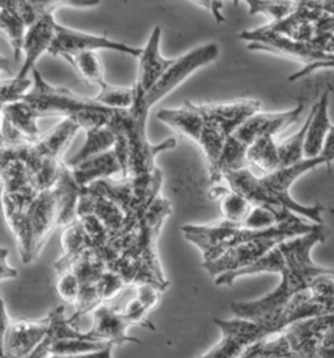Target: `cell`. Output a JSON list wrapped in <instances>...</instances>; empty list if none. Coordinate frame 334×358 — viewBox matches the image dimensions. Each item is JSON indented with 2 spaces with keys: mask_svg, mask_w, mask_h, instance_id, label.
<instances>
[{
  "mask_svg": "<svg viewBox=\"0 0 334 358\" xmlns=\"http://www.w3.org/2000/svg\"><path fill=\"white\" fill-rule=\"evenodd\" d=\"M157 118L195 144L200 143L205 122L194 102L186 101L180 109H161Z\"/></svg>",
  "mask_w": 334,
  "mask_h": 358,
  "instance_id": "obj_21",
  "label": "cell"
},
{
  "mask_svg": "<svg viewBox=\"0 0 334 358\" xmlns=\"http://www.w3.org/2000/svg\"><path fill=\"white\" fill-rule=\"evenodd\" d=\"M162 290L150 284H140L135 287V299L147 308V311L156 308L161 299Z\"/></svg>",
  "mask_w": 334,
  "mask_h": 358,
  "instance_id": "obj_46",
  "label": "cell"
},
{
  "mask_svg": "<svg viewBox=\"0 0 334 358\" xmlns=\"http://www.w3.org/2000/svg\"><path fill=\"white\" fill-rule=\"evenodd\" d=\"M71 170L81 187H88L101 179L112 178L119 173L123 176V166L114 150L88 159Z\"/></svg>",
  "mask_w": 334,
  "mask_h": 358,
  "instance_id": "obj_23",
  "label": "cell"
},
{
  "mask_svg": "<svg viewBox=\"0 0 334 358\" xmlns=\"http://www.w3.org/2000/svg\"><path fill=\"white\" fill-rule=\"evenodd\" d=\"M228 191H230V189H224V187H216V189H212L209 191V196H210L212 199L224 198Z\"/></svg>",
  "mask_w": 334,
  "mask_h": 358,
  "instance_id": "obj_55",
  "label": "cell"
},
{
  "mask_svg": "<svg viewBox=\"0 0 334 358\" xmlns=\"http://www.w3.org/2000/svg\"><path fill=\"white\" fill-rule=\"evenodd\" d=\"M99 50L118 51L135 58H140L143 54V49L108 40L105 36H96L80 30L69 29L59 24L57 25L55 38L52 41L49 52L52 57H64L79 52H97Z\"/></svg>",
  "mask_w": 334,
  "mask_h": 358,
  "instance_id": "obj_10",
  "label": "cell"
},
{
  "mask_svg": "<svg viewBox=\"0 0 334 358\" xmlns=\"http://www.w3.org/2000/svg\"><path fill=\"white\" fill-rule=\"evenodd\" d=\"M60 243H61L63 254L55 262L54 267L59 275H63L72 269L73 264L78 262V259L84 254L85 250L88 249L87 236L79 219L72 222L68 227L63 228Z\"/></svg>",
  "mask_w": 334,
  "mask_h": 358,
  "instance_id": "obj_26",
  "label": "cell"
},
{
  "mask_svg": "<svg viewBox=\"0 0 334 358\" xmlns=\"http://www.w3.org/2000/svg\"><path fill=\"white\" fill-rule=\"evenodd\" d=\"M122 313H123L124 318L127 319L129 324H140L143 327H147V329H153V331L156 329L153 323L147 319V308H144L138 302V299H135V297L128 302Z\"/></svg>",
  "mask_w": 334,
  "mask_h": 358,
  "instance_id": "obj_45",
  "label": "cell"
},
{
  "mask_svg": "<svg viewBox=\"0 0 334 358\" xmlns=\"http://www.w3.org/2000/svg\"><path fill=\"white\" fill-rule=\"evenodd\" d=\"M58 199H59V227H68L72 222L79 219L78 207H79L80 196L84 187H81L78 180L73 177V173L67 164L61 162L60 165L59 178L57 182Z\"/></svg>",
  "mask_w": 334,
  "mask_h": 358,
  "instance_id": "obj_24",
  "label": "cell"
},
{
  "mask_svg": "<svg viewBox=\"0 0 334 358\" xmlns=\"http://www.w3.org/2000/svg\"><path fill=\"white\" fill-rule=\"evenodd\" d=\"M79 220L87 236L88 249L99 251L110 238V233L106 227L96 215H82L80 216Z\"/></svg>",
  "mask_w": 334,
  "mask_h": 358,
  "instance_id": "obj_40",
  "label": "cell"
},
{
  "mask_svg": "<svg viewBox=\"0 0 334 358\" xmlns=\"http://www.w3.org/2000/svg\"><path fill=\"white\" fill-rule=\"evenodd\" d=\"M93 326L89 329L88 336L93 341H102L112 345H123L126 343L141 341L127 335V329L131 326L123 313L111 305H101L93 313Z\"/></svg>",
  "mask_w": 334,
  "mask_h": 358,
  "instance_id": "obj_16",
  "label": "cell"
},
{
  "mask_svg": "<svg viewBox=\"0 0 334 358\" xmlns=\"http://www.w3.org/2000/svg\"><path fill=\"white\" fill-rule=\"evenodd\" d=\"M320 70H334V59L320 62V63H314V64H311V66L303 67L302 70L295 72L294 75H291V76L289 78V81H295V80L302 79V78H305V76L314 73L316 71Z\"/></svg>",
  "mask_w": 334,
  "mask_h": 358,
  "instance_id": "obj_48",
  "label": "cell"
},
{
  "mask_svg": "<svg viewBox=\"0 0 334 358\" xmlns=\"http://www.w3.org/2000/svg\"><path fill=\"white\" fill-rule=\"evenodd\" d=\"M1 358H4V357H1Z\"/></svg>",
  "mask_w": 334,
  "mask_h": 358,
  "instance_id": "obj_56",
  "label": "cell"
},
{
  "mask_svg": "<svg viewBox=\"0 0 334 358\" xmlns=\"http://www.w3.org/2000/svg\"><path fill=\"white\" fill-rule=\"evenodd\" d=\"M333 323L334 315L298 322L278 335L257 341L239 358H319Z\"/></svg>",
  "mask_w": 334,
  "mask_h": 358,
  "instance_id": "obj_3",
  "label": "cell"
},
{
  "mask_svg": "<svg viewBox=\"0 0 334 358\" xmlns=\"http://www.w3.org/2000/svg\"><path fill=\"white\" fill-rule=\"evenodd\" d=\"M197 6H200V7H204L205 10H209L212 15H213V17L216 19L217 22L218 24H222V22H225V17L221 15V8L224 7V1H195Z\"/></svg>",
  "mask_w": 334,
  "mask_h": 358,
  "instance_id": "obj_51",
  "label": "cell"
},
{
  "mask_svg": "<svg viewBox=\"0 0 334 358\" xmlns=\"http://www.w3.org/2000/svg\"><path fill=\"white\" fill-rule=\"evenodd\" d=\"M71 271L79 278L81 287H92L97 285L103 273L108 271V266L99 251L87 249Z\"/></svg>",
  "mask_w": 334,
  "mask_h": 358,
  "instance_id": "obj_33",
  "label": "cell"
},
{
  "mask_svg": "<svg viewBox=\"0 0 334 358\" xmlns=\"http://www.w3.org/2000/svg\"><path fill=\"white\" fill-rule=\"evenodd\" d=\"M182 230L186 239L203 251V263H210L238 245L240 228L221 219L209 225H184Z\"/></svg>",
  "mask_w": 334,
  "mask_h": 358,
  "instance_id": "obj_11",
  "label": "cell"
},
{
  "mask_svg": "<svg viewBox=\"0 0 334 358\" xmlns=\"http://www.w3.org/2000/svg\"><path fill=\"white\" fill-rule=\"evenodd\" d=\"M135 101L129 109H111L108 129L127 141L129 153V177L149 174L156 169L154 159L159 152L177 147V140L167 139L157 145L147 139V118L149 109L141 94L133 87Z\"/></svg>",
  "mask_w": 334,
  "mask_h": 358,
  "instance_id": "obj_2",
  "label": "cell"
},
{
  "mask_svg": "<svg viewBox=\"0 0 334 358\" xmlns=\"http://www.w3.org/2000/svg\"><path fill=\"white\" fill-rule=\"evenodd\" d=\"M57 289L64 302L76 303V301L79 299L80 290H81L79 278L72 271L59 275V281H58Z\"/></svg>",
  "mask_w": 334,
  "mask_h": 358,
  "instance_id": "obj_44",
  "label": "cell"
},
{
  "mask_svg": "<svg viewBox=\"0 0 334 358\" xmlns=\"http://www.w3.org/2000/svg\"><path fill=\"white\" fill-rule=\"evenodd\" d=\"M310 120H311V115H308L305 124L296 134L284 140V141L278 143V153H279L282 168L293 166L295 164H298V162H300V161L305 159V136H307V131H308V126H310Z\"/></svg>",
  "mask_w": 334,
  "mask_h": 358,
  "instance_id": "obj_36",
  "label": "cell"
},
{
  "mask_svg": "<svg viewBox=\"0 0 334 358\" xmlns=\"http://www.w3.org/2000/svg\"><path fill=\"white\" fill-rule=\"evenodd\" d=\"M117 139H118L117 135L108 127L87 131L85 144L81 147V150L72 159H69L67 166L73 168L88 159L112 150L117 143Z\"/></svg>",
  "mask_w": 334,
  "mask_h": 358,
  "instance_id": "obj_31",
  "label": "cell"
},
{
  "mask_svg": "<svg viewBox=\"0 0 334 358\" xmlns=\"http://www.w3.org/2000/svg\"><path fill=\"white\" fill-rule=\"evenodd\" d=\"M66 308L63 305L57 306L54 310L50 311V327L48 331L46 338L41 343L40 347L34 350V353L28 358H49L50 348L51 345L63 338H84V340H90L88 334H81L72 326L69 319L66 318L64 315ZM93 341V340H92Z\"/></svg>",
  "mask_w": 334,
  "mask_h": 358,
  "instance_id": "obj_27",
  "label": "cell"
},
{
  "mask_svg": "<svg viewBox=\"0 0 334 358\" xmlns=\"http://www.w3.org/2000/svg\"><path fill=\"white\" fill-rule=\"evenodd\" d=\"M320 156L328 159L331 164L334 161V126H332V129L329 131V135L326 138L324 148Z\"/></svg>",
  "mask_w": 334,
  "mask_h": 358,
  "instance_id": "obj_52",
  "label": "cell"
},
{
  "mask_svg": "<svg viewBox=\"0 0 334 358\" xmlns=\"http://www.w3.org/2000/svg\"><path fill=\"white\" fill-rule=\"evenodd\" d=\"M328 110H329V90H325L321 99L314 103L310 111L311 120H310V126L305 136V159H316L323 152L329 131L333 126L329 120Z\"/></svg>",
  "mask_w": 334,
  "mask_h": 358,
  "instance_id": "obj_22",
  "label": "cell"
},
{
  "mask_svg": "<svg viewBox=\"0 0 334 358\" xmlns=\"http://www.w3.org/2000/svg\"><path fill=\"white\" fill-rule=\"evenodd\" d=\"M1 115L30 143L34 144L43 136L37 126V120L41 118L40 114L25 101L1 106Z\"/></svg>",
  "mask_w": 334,
  "mask_h": 358,
  "instance_id": "obj_28",
  "label": "cell"
},
{
  "mask_svg": "<svg viewBox=\"0 0 334 358\" xmlns=\"http://www.w3.org/2000/svg\"><path fill=\"white\" fill-rule=\"evenodd\" d=\"M248 148H249L248 145L242 143L240 140L236 139L234 135L228 136L224 152L221 155V159L217 164L216 169L209 173L210 179L213 182H219L228 173L248 169L249 166L247 159Z\"/></svg>",
  "mask_w": 334,
  "mask_h": 358,
  "instance_id": "obj_29",
  "label": "cell"
},
{
  "mask_svg": "<svg viewBox=\"0 0 334 358\" xmlns=\"http://www.w3.org/2000/svg\"><path fill=\"white\" fill-rule=\"evenodd\" d=\"M25 144H33L22 134L15 129L8 120L3 118L1 122V148L19 147Z\"/></svg>",
  "mask_w": 334,
  "mask_h": 358,
  "instance_id": "obj_47",
  "label": "cell"
},
{
  "mask_svg": "<svg viewBox=\"0 0 334 358\" xmlns=\"http://www.w3.org/2000/svg\"><path fill=\"white\" fill-rule=\"evenodd\" d=\"M38 194H3V208L7 224L16 239L22 263L33 262V230L30 221V204Z\"/></svg>",
  "mask_w": 334,
  "mask_h": 358,
  "instance_id": "obj_12",
  "label": "cell"
},
{
  "mask_svg": "<svg viewBox=\"0 0 334 358\" xmlns=\"http://www.w3.org/2000/svg\"><path fill=\"white\" fill-rule=\"evenodd\" d=\"M94 101L108 109H129L135 101V90L133 87L123 88L105 83L99 88V93L97 97H94Z\"/></svg>",
  "mask_w": 334,
  "mask_h": 358,
  "instance_id": "obj_37",
  "label": "cell"
},
{
  "mask_svg": "<svg viewBox=\"0 0 334 358\" xmlns=\"http://www.w3.org/2000/svg\"><path fill=\"white\" fill-rule=\"evenodd\" d=\"M57 21L54 19V15L45 16L38 22H36L33 27H30L27 31V37L24 42V54L25 60L21 67L20 72L16 75L17 78L25 79L29 76L30 72L36 69V63L43 52H49L50 48L52 45V41L55 38L57 31Z\"/></svg>",
  "mask_w": 334,
  "mask_h": 358,
  "instance_id": "obj_20",
  "label": "cell"
},
{
  "mask_svg": "<svg viewBox=\"0 0 334 358\" xmlns=\"http://www.w3.org/2000/svg\"><path fill=\"white\" fill-rule=\"evenodd\" d=\"M1 165L3 194H38L31 186L27 165L20 159H12Z\"/></svg>",
  "mask_w": 334,
  "mask_h": 358,
  "instance_id": "obj_32",
  "label": "cell"
},
{
  "mask_svg": "<svg viewBox=\"0 0 334 358\" xmlns=\"http://www.w3.org/2000/svg\"><path fill=\"white\" fill-rule=\"evenodd\" d=\"M326 233L325 225H317L310 234L279 243L278 249L282 251L286 260L285 268L281 272V284L263 299L251 302H233L230 310L236 318L247 320L264 318L285 308L298 294L311 288L314 280L321 276L334 278V269L317 266L311 258L314 245L324 242Z\"/></svg>",
  "mask_w": 334,
  "mask_h": 358,
  "instance_id": "obj_1",
  "label": "cell"
},
{
  "mask_svg": "<svg viewBox=\"0 0 334 358\" xmlns=\"http://www.w3.org/2000/svg\"><path fill=\"white\" fill-rule=\"evenodd\" d=\"M0 29L3 34L10 41L15 59H20L21 52H24V42L27 37L28 28L20 17L4 7H0Z\"/></svg>",
  "mask_w": 334,
  "mask_h": 358,
  "instance_id": "obj_35",
  "label": "cell"
},
{
  "mask_svg": "<svg viewBox=\"0 0 334 358\" xmlns=\"http://www.w3.org/2000/svg\"><path fill=\"white\" fill-rule=\"evenodd\" d=\"M320 4H321V10H323L324 15H326V16H334L333 0H331V1H328V0L320 1Z\"/></svg>",
  "mask_w": 334,
  "mask_h": 358,
  "instance_id": "obj_54",
  "label": "cell"
},
{
  "mask_svg": "<svg viewBox=\"0 0 334 358\" xmlns=\"http://www.w3.org/2000/svg\"><path fill=\"white\" fill-rule=\"evenodd\" d=\"M31 87V79L25 78H10L3 79L0 83V93H1V106L16 103L24 100V97L29 93Z\"/></svg>",
  "mask_w": 334,
  "mask_h": 358,
  "instance_id": "obj_41",
  "label": "cell"
},
{
  "mask_svg": "<svg viewBox=\"0 0 334 358\" xmlns=\"http://www.w3.org/2000/svg\"><path fill=\"white\" fill-rule=\"evenodd\" d=\"M33 88L24 97L42 117H64V120L75 118L81 111L94 106L97 102L94 99L81 97L68 88H59L49 84L42 78L40 71L34 69L33 72Z\"/></svg>",
  "mask_w": 334,
  "mask_h": 358,
  "instance_id": "obj_6",
  "label": "cell"
},
{
  "mask_svg": "<svg viewBox=\"0 0 334 358\" xmlns=\"http://www.w3.org/2000/svg\"><path fill=\"white\" fill-rule=\"evenodd\" d=\"M126 285L127 284L119 276L118 273L108 269L97 282L99 297L103 303H106L108 301L115 299Z\"/></svg>",
  "mask_w": 334,
  "mask_h": 358,
  "instance_id": "obj_43",
  "label": "cell"
},
{
  "mask_svg": "<svg viewBox=\"0 0 334 358\" xmlns=\"http://www.w3.org/2000/svg\"><path fill=\"white\" fill-rule=\"evenodd\" d=\"M59 199L57 189L38 194L30 204V221L33 230L34 257L37 258L50 233L58 227Z\"/></svg>",
  "mask_w": 334,
  "mask_h": 358,
  "instance_id": "obj_17",
  "label": "cell"
},
{
  "mask_svg": "<svg viewBox=\"0 0 334 358\" xmlns=\"http://www.w3.org/2000/svg\"><path fill=\"white\" fill-rule=\"evenodd\" d=\"M80 126L72 120H64L58 126L43 134L37 143L33 144L34 153L40 159L61 161L63 152L67 150L69 143L75 138Z\"/></svg>",
  "mask_w": 334,
  "mask_h": 358,
  "instance_id": "obj_25",
  "label": "cell"
},
{
  "mask_svg": "<svg viewBox=\"0 0 334 358\" xmlns=\"http://www.w3.org/2000/svg\"><path fill=\"white\" fill-rule=\"evenodd\" d=\"M319 358H334V323L325 335Z\"/></svg>",
  "mask_w": 334,
  "mask_h": 358,
  "instance_id": "obj_50",
  "label": "cell"
},
{
  "mask_svg": "<svg viewBox=\"0 0 334 358\" xmlns=\"http://www.w3.org/2000/svg\"><path fill=\"white\" fill-rule=\"evenodd\" d=\"M82 215H96L106 227L110 236L126 229L127 219L124 212L112 200L88 187H84L80 196L78 216L80 217Z\"/></svg>",
  "mask_w": 334,
  "mask_h": 358,
  "instance_id": "obj_19",
  "label": "cell"
},
{
  "mask_svg": "<svg viewBox=\"0 0 334 358\" xmlns=\"http://www.w3.org/2000/svg\"><path fill=\"white\" fill-rule=\"evenodd\" d=\"M260 106L259 101L248 99L230 103L196 105V109L203 115L205 124L221 129L227 136H231L251 117L260 113Z\"/></svg>",
  "mask_w": 334,
  "mask_h": 358,
  "instance_id": "obj_14",
  "label": "cell"
},
{
  "mask_svg": "<svg viewBox=\"0 0 334 358\" xmlns=\"http://www.w3.org/2000/svg\"><path fill=\"white\" fill-rule=\"evenodd\" d=\"M171 210V203L168 200L158 198L138 220L136 243L132 251V255L136 258L140 266L138 285L150 284L162 292L168 287V280L165 278L158 260L157 238Z\"/></svg>",
  "mask_w": 334,
  "mask_h": 358,
  "instance_id": "obj_5",
  "label": "cell"
},
{
  "mask_svg": "<svg viewBox=\"0 0 334 358\" xmlns=\"http://www.w3.org/2000/svg\"><path fill=\"white\" fill-rule=\"evenodd\" d=\"M49 327V317L40 320L21 319L10 322V327L3 334L1 357H30L46 338Z\"/></svg>",
  "mask_w": 334,
  "mask_h": 358,
  "instance_id": "obj_13",
  "label": "cell"
},
{
  "mask_svg": "<svg viewBox=\"0 0 334 358\" xmlns=\"http://www.w3.org/2000/svg\"><path fill=\"white\" fill-rule=\"evenodd\" d=\"M64 59L72 64L85 83L101 88L106 81L103 79V67L97 52H79L75 55H64Z\"/></svg>",
  "mask_w": 334,
  "mask_h": 358,
  "instance_id": "obj_34",
  "label": "cell"
},
{
  "mask_svg": "<svg viewBox=\"0 0 334 358\" xmlns=\"http://www.w3.org/2000/svg\"><path fill=\"white\" fill-rule=\"evenodd\" d=\"M239 38L248 42V50L273 52L277 55L300 62L303 67L334 59V55L316 50L310 42L290 40L285 36L266 29V27L254 30H245L239 34Z\"/></svg>",
  "mask_w": 334,
  "mask_h": 358,
  "instance_id": "obj_7",
  "label": "cell"
},
{
  "mask_svg": "<svg viewBox=\"0 0 334 358\" xmlns=\"http://www.w3.org/2000/svg\"><path fill=\"white\" fill-rule=\"evenodd\" d=\"M114 345H110L106 349L97 352V353H90V355H80V356H52L49 358H111V349Z\"/></svg>",
  "mask_w": 334,
  "mask_h": 358,
  "instance_id": "obj_53",
  "label": "cell"
},
{
  "mask_svg": "<svg viewBox=\"0 0 334 358\" xmlns=\"http://www.w3.org/2000/svg\"><path fill=\"white\" fill-rule=\"evenodd\" d=\"M215 323L222 331V338L201 358H239L251 345L269 338L264 324L257 320L215 319Z\"/></svg>",
  "mask_w": 334,
  "mask_h": 358,
  "instance_id": "obj_9",
  "label": "cell"
},
{
  "mask_svg": "<svg viewBox=\"0 0 334 358\" xmlns=\"http://www.w3.org/2000/svg\"><path fill=\"white\" fill-rule=\"evenodd\" d=\"M254 206L242 195L236 194L234 191H228L226 195L221 199L219 209L222 213V220L227 222L236 224L240 228V224L246 220Z\"/></svg>",
  "mask_w": 334,
  "mask_h": 358,
  "instance_id": "obj_38",
  "label": "cell"
},
{
  "mask_svg": "<svg viewBox=\"0 0 334 358\" xmlns=\"http://www.w3.org/2000/svg\"><path fill=\"white\" fill-rule=\"evenodd\" d=\"M161 28L156 27L149 38L147 46L143 49V54L138 58V79L135 81V87L138 90L147 93L152 90L167 70L173 66L175 59H166L159 52L161 42Z\"/></svg>",
  "mask_w": 334,
  "mask_h": 358,
  "instance_id": "obj_18",
  "label": "cell"
},
{
  "mask_svg": "<svg viewBox=\"0 0 334 358\" xmlns=\"http://www.w3.org/2000/svg\"><path fill=\"white\" fill-rule=\"evenodd\" d=\"M7 258H8V250L1 248L0 250V280L17 278V271L10 267L7 262Z\"/></svg>",
  "mask_w": 334,
  "mask_h": 358,
  "instance_id": "obj_49",
  "label": "cell"
},
{
  "mask_svg": "<svg viewBox=\"0 0 334 358\" xmlns=\"http://www.w3.org/2000/svg\"><path fill=\"white\" fill-rule=\"evenodd\" d=\"M303 109V101H299L296 108L284 113H257L247 120L242 127L236 129L233 135L248 147L261 138H275L279 132L298 120Z\"/></svg>",
  "mask_w": 334,
  "mask_h": 358,
  "instance_id": "obj_15",
  "label": "cell"
},
{
  "mask_svg": "<svg viewBox=\"0 0 334 358\" xmlns=\"http://www.w3.org/2000/svg\"><path fill=\"white\" fill-rule=\"evenodd\" d=\"M277 224H279V220L273 210L264 207H254L246 220L240 224V229L261 231L270 229Z\"/></svg>",
  "mask_w": 334,
  "mask_h": 358,
  "instance_id": "obj_42",
  "label": "cell"
},
{
  "mask_svg": "<svg viewBox=\"0 0 334 358\" xmlns=\"http://www.w3.org/2000/svg\"><path fill=\"white\" fill-rule=\"evenodd\" d=\"M218 52H219V48L217 43H208L204 46L196 48L187 54L175 58V62L162 76V79L159 80L147 93L138 90L135 85L133 87L141 94L145 106L147 109H150L156 102L161 100L162 97H165L171 90H175L177 85L187 79L191 73H194L200 67L216 60Z\"/></svg>",
  "mask_w": 334,
  "mask_h": 358,
  "instance_id": "obj_8",
  "label": "cell"
},
{
  "mask_svg": "<svg viewBox=\"0 0 334 358\" xmlns=\"http://www.w3.org/2000/svg\"><path fill=\"white\" fill-rule=\"evenodd\" d=\"M247 159L249 165L263 170L266 176L282 168L278 153V141L272 136L261 138L251 144L247 152Z\"/></svg>",
  "mask_w": 334,
  "mask_h": 358,
  "instance_id": "obj_30",
  "label": "cell"
},
{
  "mask_svg": "<svg viewBox=\"0 0 334 358\" xmlns=\"http://www.w3.org/2000/svg\"><path fill=\"white\" fill-rule=\"evenodd\" d=\"M249 15H266L269 19V24L282 21L289 17L296 7V1H260V0H248Z\"/></svg>",
  "mask_w": 334,
  "mask_h": 358,
  "instance_id": "obj_39",
  "label": "cell"
},
{
  "mask_svg": "<svg viewBox=\"0 0 334 358\" xmlns=\"http://www.w3.org/2000/svg\"><path fill=\"white\" fill-rule=\"evenodd\" d=\"M164 174L161 169L153 170L149 174L127 179H101L88 186V189L99 192L112 200L126 215V229H136L138 220L159 198Z\"/></svg>",
  "mask_w": 334,
  "mask_h": 358,
  "instance_id": "obj_4",
  "label": "cell"
}]
</instances>
